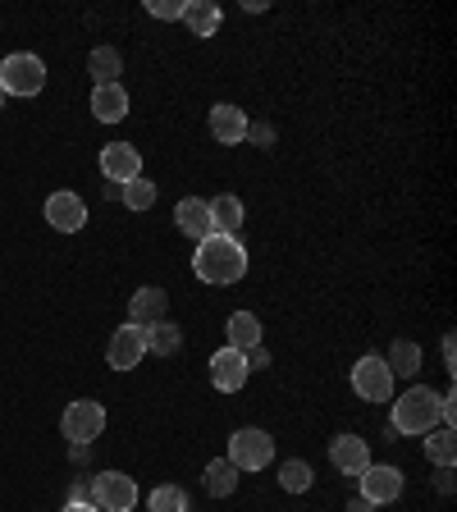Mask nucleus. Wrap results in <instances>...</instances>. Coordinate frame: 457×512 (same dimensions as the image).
I'll use <instances>...</instances> for the list:
<instances>
[{
  "instance_id": "6ab92c4d",
  "label": "nucleus",
  "mask_w": 457,
  "mask_h": 512,
  "mask_svg": "<svg viewBox=\"0 0 457 512\" xmlns=\"http://www.w3.org/2000/svg\"><path fill=\"white\" fill-rule=\"evenodd\" d=\"M224 334H229V348H234V352L261 348V320H256L252 311H234V316H229V325H224Z\"/></svg>"
},
{
  "instance_id": "f3484780",
  "label": "nucleus",
  "mask_w": 457,
  "mask_h": 512,
  "mask_svg": "<svg viewBox=\"0 0 457 512\" xmlns=\"http://www.w3.org/2000/svg\"><path fill=\"white\" fill-rule=\"evenodd\" d=\"M174 220H179V229L188 238H197V243L211 234V206H206V197H183V202L174 206Z\"/></svg>"
},
{
  "instance_id": "c85d7f7f",
  "label": "nucleus",
  "mask_w": 457,
  "mask_h": 512,
  "mask_svg": "<svg viewBox=\"0 0 457 512\" xmlns=\"http://www.w3.org/2000/svg\"><path fill=\"white\" fill-rule=\"evenodd\" d=\"M156 19H183V0H151L147 5Z\"/></svg>"
},
{
  "instance_id": "4be33fe9",
  "label": "nucleus",
  "mask_w": 457,
  "mask_h": 512,
  "mask_svg": "<svg viewBox=\"0 0 457 512\" xmlns=\"http://www.w3.org/2000/svg\"><path fill=\"white\" fill-rule=\"evenodd\" d=\"M202 485H206V494H211V499H229V494L238 490V467L229 458H215L211 467H206Z\"/></svg>"
},
{
  "instance_id": "423d86ee",
  "label": "nucleus",
  "mask_w": 457,
  "mask_h": 512,
  "mask_svg": "<svg viewBox=\"0 0 457 512\" xmlns=\"http://www.w3.org/2000/svg\"><path fill=\"white\" fill-rule=\"evenodd\" d=\"M270 458H275V439H270L266 430L243 426L229 435V462H234L238 471H261V467H270Z\"/></svg>"
},
{
  "instance_id": "7ed1b4c3",
  "label": "nucleus",
  "mask_w": 457,
  "mask_h": 512,
  "mask_svg": "<svg viewBox=\"0 0 457 512\" xmlns=\"http://www.w3.org/2000/svg\"><path fill=\"white\" fill-rule=\"evenodd\" d=\"M46 87V64L42 55H5L0 60V92L5 96H37Z\"/></svg>"
},
{
  "instance_id": "393cba45",
  "label": "nucleus",
  "mask_w": 457,
  "mask_h": 512,
  "mask_svg": "<svg viewBox=\"0 0 457 512\" xmlns=\"http://www.w3.org/2000/svg\"><path fill=\"white\" fill-rule=\"evenodd\" d=\"M453 426H435L430 430V439H426V458L435 462V467H453V458H457V444H453Z\"/></svg>"
},
{
  "instance_id": "aec40b11",
  "label": "nucleus",
  "mask_w": 457,
  "mask_h": 512,
  "mask_svg": "<svg viewBox=\"0 0 457 512\" xmlns=\"http://www.w3.org/2000/svg\"><path fill=\"white\" fill-rule=\"evenodd\" d=\"M220 19V5H211V0H183V23H188L192 37H211L220 28Z\"/></svg>"
},
{
  "instance_id": "0eeeda50",
  "label": "nucleus",
  "mask_w": 457,
  "mask_h": 512,
  "mask_svg": "<svg viewBox=\"0 0 457 512\" xmlns=\"http://www.w3.org/2000/svg\"><path fill=\"white\" fill-rule=\"evenodd\" d=\"M352 389H357V398H366V403H389V398H394V371L384 366V357L366 352V357H357V366H352Z\"/></svg>"
},
{
  "instance_id": "72a5a7b5",
  "label": "nucleus",
  "mask_w": 457,
  "mask_h": 512,
  "mask_svg": "<svg viewBox=\"0 0 457 512\" xmlns=\"http://www.w3.org/2000/svg\"><path fill=\"white\" fill-rule=\"evenodd\" d=\"M60 512H101V508H92V503H64Z\"/></svg>"
},
{
  "instance_id": "5701e85b",
  "label": "nucleus",
  "mask_w": 457,
  "mask_h": 512,
  "mask_svg": "<svg viewBox=\"0 0 457 512\" xmlns=\"http://www.w3.org/2000/svg\"><path fill=\"white\" fill-rule=\"evenodd\" d=\"M179 348H183V330H179V325H170V320L147 325V352H156V357H174Z\"/></svg>"
},
{
  "instance_id": "9d476101",
  "label": "nucleus",
  "mask_w": 457,
  "mask_h": 512,
  "mask_svg": "<svg viewBox=\"0 0 457 512\" xmlns=\"http://www.w3.org/2000/svg\"><path fill=\"white\" fill-rule=\"evenodd\" d=\"M101 174H106L110 183H133L142 174V156L133 142H110V147H101Z\"/></svg>"
},
{
  "instance_id": "a211bd4d",
  "label": "nucleus",
  "mask_w": 457,
  "mask_h": 512,
  "mask_svg": "<svg viewBox=\"0 0 457 512\" xmlns=\"http://www.w3.org/2000/svg\"><path fill=\"white\" fill-rule=\"evenodd\" d=\"M92 115L101 119V124H119V119L128 115V92L119 83L92 87Z\"/></svg>"
},
{
  "instance_id": "412c9836",
  "label": "nucleus",
  "mask_w": 457,
  "mask_h": 512,
  "mask_svg": "<svg viewBox=\"0 0 457 512\" xmlns=\"http://www.w3.org/2000/svg\"><path fill=\"white\" fill-rule=\"evenodd\" d=\"M87 74H92V83H96V87L119 83V74H124V60H119L115 46H96V51L87 55Z\"/></svg>"
},
{
  "instance_id": "c756f323",
  "label": "nucleus",
  "mask_w": 457,
  "mask_h": 512,
  "mask_svg": "<svg viewBox=\"0 0 457 512\" xmlns=\"http://www.w3.org/2000/svg\"><path fill=\"white\" fill-rule=\"evenodd\" d=\"M247 142H256V147H270V142H275V128H270V124H247Z\"/></svg>"
},
{
  "instance_id": "f704fd0d",
  "label": "nucleus",
  "mask_w": 457,
  "mask_h": 512,
  "mask_svg": "<svg viewBox=\"0 0 457 512\" xmlns=\"http://www.w3.org/2000/svg\"><path fill=\"white\" fill-rule=\"evenodd\" d=\"M0 110H5V92H0Z\"/></svg>"
},
{
  "instance_id": "bb28decb",
  "label": "nucleus",
  "mask_w": 457,
  "mask_h": 512,
  "mask_svg": "<svg viewBox=\"0 0 457 512\" xmlns=\"http://www.w3.org/2000/svg\"><path fill=\"white\" fill-rule=\"evenodd\" d=\"M147 508L151 512H192V503H188V490H179V485H160V490H151Z\"/></svg>"
},
{
  "instance_id": "7c9ffc66",
  "label": "nucleus",
  "mask_w": 457,
  "mask_h": 512,
  "mask_svg": "<svg viewBox=\"0 0 457 512\" xmlns=\"http://www.w3.org/2000/svg\"><path fill=\"white\" fill-rule=\"evenodd\" d=\"M243 362H247V371H266V366H270V352L266 348H247Z\"/></svg>"
},
{
  "instance_id": "b1692460",
  "label": "nucleus",
  "mask_w": 457,
  "mask_h": 512,
  "mask_svg": "<svg viewBox=\"0 0 457 512\" xmlns=\"http://www.w3.org/2000/svg\"><path fill=\"white\" fill-rule=\"evenodd\" d=\"M384 366L394 375H403V380H412V375L421 371V348H416L412 339H398L394 348H389V357H384Z\"/></svg>"
},
{
  "instance_id": "39448f33",
  "label": "nucleus",
  "mask_w": 457,
  "mask_h": 512,
  "mask_svg": "<svg viewBox=\"0 0 457 512\" xmlns=\"http://www.w3.org/2000/svg\"><path fill=\"white\" fill-rule=\"evenodd\" d=\"M92 508L101 512H133L138 508V485L124 471H96L92 476Z\"/></svg>"
},
{
  "instance_id": "2eb2a0df",
  "label": "nucleus",
  "mask_w": 457,
  "mask_h": 512,
  "mask_svg": "<svg viewBox=\"0 0 457 512\" xmlns=\"http://www.w3.org/2000/svg\"><path fill=\"white\" fill-rule=\"evenodd\" d=\"M211 138L224 142V147H238V142H247V110L238 106H215L211 110Z\"/></svg>"
},
{
  "instance_id": "9b49d317",
  "label": "nucleus",
  "mask_w": 457,
  "mask_h": 512,
  "mask_svg": "<svg viewBox=\"0 0 457 512\" xmlns=\"http://www.w3.org/2000/svg\"><path fill=\"white\" fill-rule=\"evenodd\" d=\"M398 494H403V471L398 467L371 462V467L362 471V499H371L375 508H380V503H394Z\"/></svg>"
},
{
  "instance_id": "f8f14e48",
  "label": "nucleus",
  "mask_w": 457,
  "mask_h": 512,
  "mask_svg": "<svg viewBox=\"0 0 457 512\" xmlns=\"http://www.w3.org/2000/svg\"><path fill=\"white\" fill-rule=\"evenodd\" d=\"M247 362H243V352H234V348H220L211 357V384L220 389V394H238L247 384Z\"/></svg>"
},
{
  "instance_id": "ddd939ff",
  "label": "nucleus",
  "mask_w": 457,
  "mask_h": 512,
  "mask_svg": "<svg viewBox=\"0 0 457 512\" xmlns=\"http://www.w3.org/2000/svg\"><path fill=\"white\" fill-rule=\"evenodd\" d=\"M330 462L343 471V476H362L371 467V444L362 435H339L330 444Z\"/></svg>"
},
{
  "instance_id": "a878e982",
  "label": "nucleus",
  "mask_w": 457,
  "mask_h": 512,
  "mask_svg": "<svg viewBox=\"0 0 457 512\" xmlns=\"http://www.w3.org/2000/svg\"><path fill=\"white\" fill-rule=\"evenodd\" d=\"M119 202L128 206V211H151L156 206V183L151 179H133V183H124V192H119Z\"/></svg>"
},
{
  "instance_id": "473e14b6",
  "label": "nucleus",
  "mask_w": 457,
  "mask_h": 512,
  "mask_svg": "<svg viewBox=\"0 0 457 512\" xmlns=\"http://www.w3.org/2000/svg\"><path fill=\"white\" fill-rule=\"evenodd\" d=\"M348 512H375V503L362 499V494H352V499H348Z\"/></svg>"
},
{
  "instance_id": "cd10ccee",
  "label": "nucleus",
  "mask_w": 457,
  "mask_h": 512,
  "mask_svg": "<svg viewBox=\"0 0 457 512\" xmlns=\"http://www.w3.org/2000/svg\"><path fill=\"white\" fill-rule=\"evenodd\" d=\"M311 480H316V476H311V467L302 458H288L284 467H279V485H284L288 494H307Z\"/></svg>"
},
{
  "instance_id": "f03ea898",
  "label": "nucleus",
  "mask_w": 457,
  "mask_h": 512,
  "mask_svg": "<svg viewBox=\"0 0 457 512\" xmlns=\"http://www.w3.org/2000/svg\"><path fill=\"white\" fill-rule=\"evenodd\" d=\"M435 426H439V394L430 384H412L407 394L394 398L389 435H430Z\"/></svg>"
},
{
  "instance_id": "f257e3e1",
  "label": "nucleus",
  "mask_w": 457,
  "mask_h": 512,
  "mask_svg": "<svg viewBox=\"0 0 457 512\" xmlns=\"http://www.w3.org/2000/svg\"><path fill=\"white\" fill-rule=\"evenodd\" d=\"M192 270L202 284H215V288H229L247 275V247L238 238H224V234H206L192 252Z\"/></svg>"
},
{
  "instance_id": "4468645a",
  "label": "nucleus",
  "mask_w": 457,
  "mask_h": 512,
  "mask_svg": "<svg viewBox=\"0 0 457 512\" xmlns=\"http://www.w3.org/2000/svg\"><path fill=\"white\" fill-rule=\"evenodd\" d=\"M165 307H170V293L147 284L128 298V320H133V325H156V320H165Z\"/></svg>"
},
{
  "instance_id": "2f4dec72",
  "label": "nucleus",
  "mask_w": 457,
  "mask_h": 512,
  "mask_svg": "<svg viewBox=\"0 0 457 512\" xmlns=\"http://www.w3.org/2000/svg\"><path fill=\"white\" fill-rule=\"evenodd\" d=\"M69 503H92V480H74V490H69Z\"/></svg>"
},
{
  "instance_id": "dca6fc26",
  "label": "nucleus",
  "mask_w": 457,
  "mask_h": 512,
  "mask_svg": "<svg viewBox=\"0 0 457 512\" xmlns=\"http://www.w3.org/2000/svg\"><path fill=\"white\" fill-rule=\"evenodd\" d=\"M211 234H224V238H238V229H243V202H238L234 192H220V197H211Z\"/></svg>"
},
{
  "instance_id": "1a4fd4ad",
  "label": "nucleus",
  "mask_w": 457,
  "mask_h": 512,
  "mask_svg": "<svg viewBox=\"0 0 457 512\" xmlns=\"http://www.w3.org/2000/svg\"><path fill=\"white\" fill-rule=\"evenodd\" d=\"M46 224L60 229V234H78L87 224V202L78 192H51L46 197Z\"/></svg>"
},
{
  "instance_id": "6e6552de",
  "label": "nucleus",
  "mask_w": 457,
  "mask_h": 512,
  "mask_svg": "<svg viewBox=\"0 0 457 512\" xmlns=\"http://www.w3.org/2000/svg\"><path fill=\"white\" fill-rule=\"evenodd\" d=\"M147 357V325H119L115 334H110V348H106V362L110 371H133V366Z\"/></svg>"
},
{
  "instance_id": "20e7f679",
  "label": "nucleus",
  "mask_w": 457,
  "mask_h": 512,
  "mask_svg": "<svg viewBox=\"0 0 457 512\" xmlns=\"http://www.w3.org/2000/svg\"><path fill=\"white\" fill-rule=\"evenodd\" d=\"M101 430H106V407L96 403V398H78V403L64 407L60 435L69 444H92V439H101Z\"/></svg>"
}]
</instances>
